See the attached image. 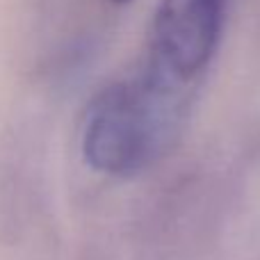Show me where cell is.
<instances>
[{"instance_id":"cell-1","label":"cell","mask_w":260,"mask_h":260,"mask_svg":"<svg viewBox=\"0 0 260 260\" xmlns=\"http://www.w3.org/2000/svg\"><path fill=\"white\" fill-rule=\"evenodd\" d=\"M176 82L148 69L135 82H119L96 96L82 135V153L91 169L130 176L148 165L171 126Z\"/></svg>"},{"instance_id":"cell-2","label":"cell","mask_w":260,"mask_h":260,"mask_svg":"<svg viewBox=\"0 0 260 260\" xmlns=\"http://www.w3.org/2000/svg\"><path fill=\"white\" fill-rule=\"evenodd\" d=\"M226 0H162L151 27V67L171 82L187 85L219 48Z\"/></svg>"},{"instance_id":"cell-3","label":"cell","mask_w":260,"mask_h":260,"mask_svg":"<svg viewBox=\"0 0 260 260\" xmlns=\"http://www.w3.org/2000/svg\"><path fill=\"white\" fill-rule=\"evenodd\" d=\"M112 3H126V0H112Z\"/></svg>"}]
</instances>
